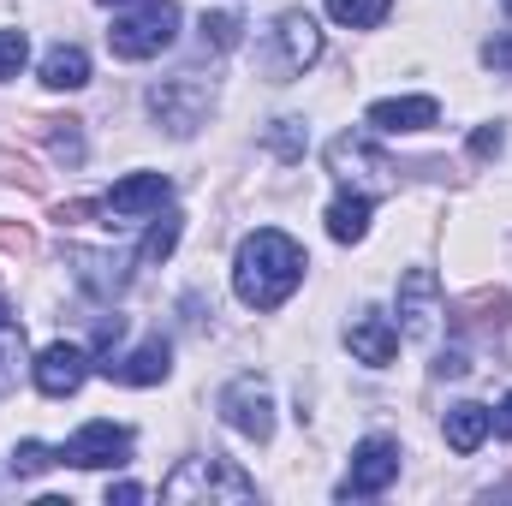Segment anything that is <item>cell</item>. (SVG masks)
Listing matches in <instances>:
<instances>
[{"mask_svg": "<svg viewBox=\"0 0 512 506\" xmlns=\"http://www.w3.org/2000/svg\"><path fill=\"white\" fill-rule=\"evenodd\" d=\"M298 280H304V251H298L286 233L262 227V233H251V239L239 245L233 286H239V298H245L251 310H280V304L298 292Z\"/></svg>", "mask_w": 512, "mask_h": 506, "instance_id": "obj_1", "label": "cell"}, {"mask_svg": "<svg viewBox=\"0 0 512 506\" xmlns=\"http://www.w3.org/2000/svg\"><path fill=\"white\" fill-rule=\"evenodd\" d=\"M161 501H227V506H245V501H256V483L233 465V459H185V465L161 483Z\"/></svg>", "mask_w": 512, "mask_h": 506, "instance_id": "obj_2", "label": "cell"}, {"mask_svg": "<svg viewBox=\"0 0 512 506\" xmlns=\"http://www.w3.org/2000/svg\"><path fill=\"white\" fill-rule=\"evenodd\" d=\"M173 36H179V6H173V0H143L137 12L114 18L108 48H114L120 60H149V54L173 48Z\"/></svg>", "mask_w": 512, "mask_h": 506, "instance_id": "obj_3", "label": "cell"}, {"mask_svg": "<svg viewBox=\"0 0 512 506\" xmlns=\"http://www.w3.org/2000/svg\"><path fill=\"white\" fill-rule=\"evenodd\" d=\"M209 108H215V84H209V78H197V72L161 78V84L149 90V114L173 131V137H191V131L209 120Z\"/></svg>", "mask_w": 512, "mask_h": 506, "instance_id": "obj_4", "label": "cell"}, {"mask_svg": "<svg viewBox=\"0 0 512 506\" xmlns=\"http://www.w3.org/2000/svg\"><path fill=\"white\" fill-rule=\"evenodd\" d=\"M316 60H322V30H316V18H310V12H280L274 30H268V72H274V84L304 78Z\"/></svg>", "mask_w": 512, "mask_h": 506, "instance_id": "obj_5", "label": "cell"}, {"mask_svg": "<svg viewBox=\"0 0 512 506\" xmlns=\"http://www.w3.org/2000/svg\"><path fill=\"white\" fill-rule=\"evenodd\" d=\"M328 173H334L346 191H364V197L393 191V161H387L370 137H358V131H346V137L328 143Z\"/></svg>", "mask_w": 512, "mask_h": 506, "instance_id": "obj_6", "label": "cell"}, {"mask_svg": "<svg viewBox=\"0 0 512 506\" xmlns=\"http://www.w3.org/2000/svg\"><path fill=\"white\" fill-rule=\"evenodd\" d=\"M447 304H441V280L435 268H411L399 280V340H429L441 328Z\"/></svg>", "mask_w": 512, "mask_h": 506, "instance_id": "obj_7", "label": "cell"}, {"mask_svg": "<svg viewBox=\"0 0 512 506\" xmlns=\"http://www.w3.org/2000/svg\"><path fill=\"white\" fill-rule=\"evenodd\" d=\"M221 417H227V429H239L245 441H268V435H274V393L256 376L227 381V387H221Z\"/></svg>", "mask_w": 512, "mask_h": 506, "instance_id": "obj_8", "label": "cell"}, {"mask_svg": "<svg viewBox=\"0 0 512 506\" xmlns=\"http://www.w3.org/2000/svg\"><path fill=\"white\" fill-rule=\"evenodd\" d=\"M393 477H399V441L370 435V441H358V447H352V471H346V483H340V501L382 495Z\"/></svg>", "mask_w": 512, "mask_h": 506, "instance_id": "obj_9", "label": "cell"}, {"mask_svg": "<svg viewBox=\"0 0 512 506\" xmlns=\"http://www.w3.org/2000/svg\"><path fill=\"white\" fill-rule=\"evenodd\" d=\"M167 197H173V179L167 173H131V179H120L108 191L102 215H108V227H126V221H143V215H161Z\"/></svg>", "mask_w": 512, "mask_h": 506, "instance_id": "obj_10", "label": "cell"}, {"mask_svg": "<svg viewBox=\"0 0 512 506\" xmlns=\"http://www.w3.org/2000/svg\"><path fill=\"white\" fill-rule=\"evenodd\" d=\"M60 465H78V471H108V465H131V435L114 423H84L66 447H60Z\"/></svg>", "mask_w": 512, "mask_h": 506, "instance_id": "obj_11", "label": "cell"}, {"mask_svg": "<svg viewBox=\"0 0 512 506\" xmlns=\"http://www.w3.org/2000/svg\"><path fill=\"white\" fill-rule=\"evenodd\" d=\"M30 370H36V387H42L48 399H66V393H78L84 376H90V352H84V346H72V340H54Z\"/></svg>", "mask_w": 512, "mask_h": 506, "instance_id": "obj_12", "label": "cell"}, {"mask_svg": "<svg viewBox=\"0 0 512 506\" xmlns=\"http://www.w3.org/2000/svg\"><path fill=\"white\" fill-rule=\"evenodd\" d=\"M346 346H352V358H358V364L387 370V364H393V352H399V328H393V316H382V310H364V316H352Z\"/></svg>", "mask_w": 512, "mask_h": 506, "instance_id": "obj_13", "label": "cell"}, {"mask_svg": "<svg viewBox=\"0 0 512 506\" xmlns=\"http://www.w3.org/2000/svg\"><path fill=\"white\" fill-rule=\"evenodd\" d=\"M441 120V102L435 96H387L370 108V126L376 131H429Z\"/></svg>", "mask_w": 512, "mask_h": 506, "instance_id": "obj_14", "label": "cell"}, {"mask_svg": "<svg viewBox=\"0 0 512 506\" xmlns=\"http://www.w3.org/2000/svg\"><path fill=\"white\" fill-rule=\"evenodd\" d=\"M167 370H173L167 340H143L131 358H114V364H108V376L126 381V387H155V381H167Z\"/></svg>", "mask_w": 512, "mask_h": 506, "instance_id": "obj_15", "label": "cell"}, {"mask_svg": "<svg viewBox=\"0 0 512 506\" xmlns=\"http://www.w3.org/2000/svg\"><path fill=\"white\" fill-rule=\"evenodd\" d=\"M370 203H376V197H364V191H340V197L328 203V239H334V245H358V239L370 233Z\"/></svg>", "mask_w": 512, "mask_h": 506, "instance_id": "obj_16", "label": "cell"}, {"mask_svg": "<svg viewBox=\"0 0 512 506\" xmlns=\"http://www.w3.org/2000/svg\"><path fill=\"white\" fill-rule=\"evenodd\" d=\"M489 429H495V411L477 405V399H465V405L447 411V447H453V453H477V447L489 441Z\"/></svg>", "mask_w": 512, "mask_h": 506, "instance_id": "obj_17", "label": "cell"}, {"mask_svg": "<svg viewBox=\"0 0 512 506\" xmlns=\"http://www.w3.org/2000/svg\"><path fill=\"white\" fill-rule=\"evenodd\" d=\"M66 262H78V286L96 292V298H114L126 286V262L120 256H102V251H66Z\"/></svg>", "mask_w": 512, "mask_h": 506, "instance_id": "obj_18", "label": "cell"}, {"mask_svg": "<svg viewBox=\"0 0 512 506\" xmlns=\"http://www.w3.org/2000/svg\"><path fill=\"white\" fill-rule=\"evenodd\" d=\"M42 84H48V90H84V84H90V54L72 48V42L48 48V60H42Z\"/></svg>", "mask_w": 512, "mask_h": 506, "instance_id": "obj_19", "label": "cell"}, {"mask_svg": "<svg viewBox=\"0 0 512 506\" xmlns=\"http://www.w3.org/2000/svg\"><path fill=\"white\" fill-rule=\"evenodd\" d=\"M453 316H459L465 328H507L512 322V298L507 292H477V298L453 304Z\"/></svg>", "mask_w": 512, "mask_h": 506, "instance_id": "obj_20", "label": "cell"}, {"mask_svg": "<svg viewBox=\"0 0 512 506\" xmlns=\"http://www.w3.org/2000/svg\"><path fill=\"white\" fill-rule=\"evenodd\" d=\"M387 12H393V0H328V18L346 30H376V24H387Z\"/></svg>", "mask_w": 512, "mask_h": 506, "instance_id": "obj_21", "label": "cell"}, {"mask_svg": "<svg viewBox=\"0 0 512 506\" xmlns=\"http://www.w3.org/2000/svg\"><path fill=\"white\" fill-rule=\"evenodd\" d=\"M197 36H203V48L227 54V48L245 42V18H239V12H203V18H197Z\"/></svg>", "mask_w": 512, "mask_h": 506, "instance_id": "obj_22", "label": "cell"}, {"mask_svg": "<svg viewBox=\"0 0 512 506\" xmlns=\"http://www.w3.org/2000/svg\"><path fill=\"white\" fill-rule=\"evenodd\" d=\"M42 137H48V149H54L60 167L84 161V120H42Z\"/></svg>", "mask_w": 512, "mask_h": 506, "instance_id": "obj_23", "label": "cell"}, {"mask_svg": "<svg viewBox=\"0 0 512 506\" xmlns=\"http://www.w3.org/2000/svg\"><path fill=\"white\" fill-rule=\"evenodd\" d=\"M179 233H185V221L179 215H155V227L143 233V245H137V262H167L173 245H179Z\"/></svg>", "mask_w": 512, "mask_h": 506, "instance_id": "obj_24", "label": "cell"}, {"mask_svg": "<svg viewBox=\"0 0 512 506\" xmlns=\"http://www.w3.org/2000/svg\"><path fill=\"white\" fill-rule=\"evenodd\" d=\"M18 370H24V328L18 322H0V393L18 381Z\"/></svg>", "mask_w": 512, "mask_h": 506, "instance_id": "obj_25", "label": "cell"}, {"mask_svg": "<svg viewBox=\"0 0 512 506\" xmlns=\"http://www.w3.org/2000/svg\"><path fill=\"white\" fill-rule=\"evenodd\" d=\"M304 143H310L304 120H274V131H268V149H274L280 161H304Z\"/></svg>", "mask_w": 512, "mask_h": 506, "instance_id": "obj_26", "label": "cell"}, {"mask_svg": "<svg viewBox=\"0 0 512 506\" xmlns=\"http://www.w3.org/2000/svg\"><path fill=\"white\" fill-rule=\"evenodd\" d=\"M48 465H60V447H42V441H24V447L12 453V471H18V477H36V471H48Z\"/></svg>", "mask_w": 512, "mask_h": 506, "instance_id": "obj_27", "label": "cell"}, {"mask_svg": "<svg viewBox=\"0 0 512 506\" xmlns=\"http://www.w3.org/2000/svg\"><path fill=\"white\" fill-rule=\"evenodd\" d=\"M24 54H30V42H24V30H0V84L24 72Z\"/></svg>", "mask_w": 512, "mask_h": 506, "instance_id": "obj_28", "label": "cell"}, {"mask_svg": "<svg viewBox=\"0 0 512 506\" xmlns=\"http://www.w3.org/2000/svg\"><path fill=\"white\" fill-rule=\"evenodd\" d=\"M501 143H507V131H501V126H477V131H471V155H483V161H489V155H501Z\"/></svg>", "mask_w": 512, "mask_h": 506, "instance_id": "obj_29", "label": "cell"}, {"mask_svg": "<svg viewBox=\"0 0 512 506\" xmlns=\"http://www.w3.org/2000/svg\"><path fill=\"white\" fill-rule=\"evenodd\" d=\"M483 60H489L495 72H512V36H495V42L483 48Z\"/></svg>", "mask_w": 512, "mask_h": 506, "instance_id": "obj_30", "label": "cell"}, {"mask_svg": "<svg viewBox=\"0 0 512 506\" xmlns=\"http://www.w3.org/2000/svg\"><path fill=\"white\" fill-rule=\"evenodd\" d=\"M465 370H471L465 352H441V358H435V376H465Z\"/></svg>", "mask_w": 512, "mask_h": 506, "instance_id": "obj_31", "label": "cell"}, {"mask_svg": "<svg viewBox=\"0 0 512 506\" xmlns=\"http://www.w3.org/2000/svg\"><path fill=\"white\" fill-rule=\"evenodd\" d=\"M0 245H6V251H30V233H24V227H0Z\"/></svg>", "mask_w": 512, "mask_h": 506, "instance_id": "obj_32", "label": "cell"}, {"mask_svg": "<svg viewBox=\"0 0 512 506\" xmlns=\"http://www.w3.org/2000/svg\"><path fill=\"white\" fill-rule=\"evenodd\" d=\"M108 501L131 506V501H143V489H137V483H114V489H108Z\"/></svg>", "mask_w": 512, "mask_h": 506, "instance_id": "obj_33", "label": "cell"}, {"mask_svg": "<svg viewBox=\"0 0 512 506\" xmlns=\"http://www.w3.org/2000/svg\"><path fill=\"white\" fill-rule=\"evenodd\" d=\"M495 435H507V441H512V393H507V405L495 411Z\"/></svg>", "mask_w": 512, "mask_h": 506, "instance_id": "obj_34", "label": "cell"}, {"mask_svg": "<svg viewBox=\"0 0 512 506\" xmlns=\"http://www.w3.org/2000/svg\"><path fill=\"white\" fill-rule=\"evenodd\" d=\"M0 322H12V310H6V304H0Z\"/></svg>", "mask_w": 512, "mask_h": 506, "instance_id": "obj_35", "label": "cell"}, {"mask_svg": "<svg viewBox=\"0 0 512 506\" xmlns=\"http://www.w3.org/2000/svg\"><path fill=\"white\" fill-rule=\"evenodd\" d=\"M102 6H126V0H102Z\"/></svg>", "mask_w": 512, "mask_h": 506, "instance_id": "obj_36", "label": "cell"}, {"mask_svg": "<svg viewBox=\"0 0 512 506\" xmlns=\"http://www.w3.org/2000/svg\"><path fill=\"white\" fill-rule=\"evenodd\" d=\"M501 6H507V12H512V0H501Z\"/></svg>", "mask_w": 512, "mask_h": 506, "instance_id": "obj_37", "label": "cell"}]
</instances>
